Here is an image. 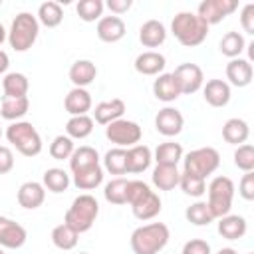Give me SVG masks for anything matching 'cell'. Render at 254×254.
Wrapping results in <instances>:
<instances>
[{"instance_id":"cell-1","label":"cell","mask_w":254,"mask_h":254,"mask_svg":"<svg viewBox=\"0 0 254 254\" xmlns=\"http://www.w3.org/2000/svg\"><path fill=\"white\" fill-rule=\"evenodd\" d=\"M127 202L131 204V210L135 218L139 220H151L161 212V198L155 190L149 189L143 181H129L127 183Z\"/></svg>"},{"instance_id":"cell-2","label":"cell","mask_w":254,"mask_h":254,"mask_svg":"<svg viewBox=\"0 0 254 254\" xmlns=\"http://www.w3.org/2000/svg\"><path fill=\"white\" fill-rule=\"evenodd\" d=\"M171 238L169 226L163 222H149L133 230L131 250L135 254H159Z\"/></svg>"},{"instance_id":"cell-3","label":"cell","mask_w":254,"mask_h":254,"mask_svg":"<svg viewBox=\"0 0 254 254\" xmlns=\"http://www.w3.org/2000/svg\"><path fill=\"white\" fill-rule=\"evenodd\" d=\"M173 36L187 48H194L206 40L208 24L192 12H179L171 22Z\"/></svg>"},{"instance_id":"cell-4","label":"cell","mask_w":254,"mask_h":254,"mask_svg":"<svg viewBox=\"0 0 254 254\" xmlns=\"http://www.w3.org/2000/svg\"><path fill=\"white\" fill-rule=\"evenodd\" d=\"M97 214H99V204H97L95 196H91V194H79V196L73 198L71 206L65 210L64 222L69 228H73L77 234H81V232H87L93 226Z\"/></svg>"},{"instance_id":"cell-5","label":"cell","mask_w":254,"mask_h":254,"mask_svg":"<svg viewBox=\"0 0 254 254\" xmlns=\"http://www.w3.org/2000/svg\"><path fill=\"white\" fill-rule=\"evenodd\" d=\"M6 139L24 157H36L42 153V137L28 121H14L6 129Z\"/></svg>"},{"instance_id":"cell-6","label":"cell","mask_w":254,"mask_h":254,"mask_svg":"<svg viewBox=\"0 0 254 254\" xmlns=\"http://www.w3.org/2000/svg\"><path fill=\"white\" fill-rule=\"evenodd\" d=\"M38 34H40L38 18L32 16L30 12H20L12 20V26H10V32H8L10 48H14L16 52L30 50L34 46V42L38 40Z\"/></svg>"},{"instance_id":"cell-7","label":"cell","mask_w":254,"mask_h":254,"mask_svg":"<svg viewBox=\"0 0 254 254\" xmlns=\"http://www.w3.org/2000/svg\"><path fill=\"white\" fill-rule=\"evenodd\" d=\"M208 192V210L214 218H222L230 214L232 208V196H234V183L228 177H214L206 189Z\"/></svg>"},{"instance_id":"cell-8","label":"cell","mask_w":254,"mask_h":254,"mask_svg":"<svg viewBox=\"0 0 254 254\" xmlns=\"http://www.w3.org/2000/svg\"><path fill=\"white\" fill-rule=\"evenodd\" d=\"M183 163H185V171L183 173H189V175L206 179L208 175H212L218 169L220 155L212 147H200V149H194V151L187 153L185 159H183Z\"/></svg>"},{"instance_id":"cell-9","label":"cell","mask_w":254,"mask_h":254,"mask_svg":"<svg viewBox=\"0 0 254 254\" xmlns=\"http://www.w3.org/2000/svg\"><path fill=\"white\" fill-rule=\"evenodd\" d=\"M105 137L115 143L117 147H133L141 141L143 137V131L139 127V123L135 121H129V119H117V121H111L109 125H105Z\"/></svg>"},{"instance_id":"cell-10","label":"cell","mask_w":254,"mask_h":254,"mask_svg":"<svg viewBox=\"0 0 254 254\" xmlns=\"http://www.w3.org/2000/svg\"><path fill=\"white\" fill-rule=\"evenodd\" d=\"M173 77L181 89V95H190L194 91H198L204 83V75H202V69L196 65V64H181L175 67L173 71Z\"/></svg>"},{"instance_id":"cell-11","label":"cell","mask_w":254,"mask_h":254,"mask_svg":"<svg viewBox=\"0 0 254 254\" xmlns=\"http://www.w3.org/2000/svg\"><path fill=\"white\" fill-rule=\"evenodd\" d=\"M236 8H238V2L236 0H204V2L198 4L196 16L202 18L208 26H212V24L222 22Z\"/></svg>"},{"instance_id":"cell-12","label":"cell","mask_w":254,"mask_h":254,"mask_svg":"<svg viewBox=\"0 0 254 254\" xmlns=\"http://www.w3.org/2000/svg\"><path fill=\"white\" fill-rule=\"evenodd\" d=\"M26 238H28V232L22 224H18L8 216H0V246L16 250L24 246Z\"/></svg>"},{"instance_id":"cell-13","label":"cell","mask_w":254,"mask_h":254,"mask_svg":"<svg viewBox=\"0 0 254 254\" xmlns=\"http://www.w3.org/2000/svg\"><path fill=\"white\" fill-rule=\"evenodd\" d=\"M183 125H185V119H183V113L175 107H163L157 117H155V127L161 135L165 137H175L183 131Z\"/></svg>"},{"instance_id":"cell-14","label":"cell","mask_w":254,"mask_h":254,"mask_svg":"<svg viewBox=\"0 0 254 254\" xmlns=\"http://www.w3.org/2000/svg\"><path fill=\"white\" fill-rule=\"evenodd\" d=\"M44 200H46V189H44L42 183L28 181V183L20 185V189H18V204L22 208L34 210V208L42 206Z\"/></svg>"},{"instance_id":"cell-15","label":"cell","mask_w":254,"mask_h":254,"mask_svg":"<svg viewBox=\"0 0 254 254\" xmlns=\"http://www.w3.org/2000/svg\"><path fill=\"white\" fill-rule=\"evenodd\" d=\"M153 161V153L147 145H133L127 149V159H125V173H143L149 169Z\"/></svg>"},{"instance_id":"cell-16","label":"cell","mask_w":254,"mask_h":254,"mask_svg":"<svg viewBox=\"0 0 254 254\" xmlns=\"http://www.w3.org/2000/svg\"><path fill=\"white\" fill-rule=\"evenodd\" d=\"M252 75H254V69H252V64L248 60H242V58H234L226 64V77L230 79L232 85L236 87H246L250 85L252 81Z\"/></svg>"},{"instance_id":"cell-17","label":"cell","mask_w":254,"mask_h":254,"mask_svg":"<svg viewBox=\"0 0 254 254\" xmlns=\"http://www.w3.org/2000/svg\"><path fill=\"white\" fill-rule=\"evenodd\" d=\"M125 113V101L119 99V97H113L109 101H101L95 105L93 109V119L99 123V125H109L111 121H117L121 119Z\"/></svg>"},{"instance_id":"cell-18","label":"cell","mask_w":254,"mask_h":254,"mask_svg":"<svg viewBox=\"0 0 254 254\" xmlns=\"http://www.w3.org/2000/svg\"><path fill=\"white\" fill-rule=\"evenodd\" d=\"M125 36V22L119 16H103L97 22V38L101 42L113 44Z\"/></svg>"},{"instance_id":"cell-19","label":"cell","mask_w":254,"mask_h":254,"mask_svg":"<svg viewBox=\"0 0 254 254\" xmlns=\"http://www.w3.org/2000/svg\"><path fill=\"white\" fill-rule=\"evenodd\" d=\"M65 111L75 117V115H87V111L91 109V95L85 87H73L64 101Z\"/></svg>"},{"instance_id":"cell-20","label":"cell","mask_w":254,"mask_h":254,"mask_svg":"<svg viewBox=\"0 0 254 254\" xmlns=\"http://www.w3.org/2000/svg\"><path fill=\"white\" fill-rule=\"evenodd\" d=\"M133 65H135V69H137L139 73H143V75H157V73H161V71L165 69L167 60H165L163 54L149 50V52L139 54V56L135 58V64H133Z\"/></svg>"},{"instance_id":"cell-21","label":"cell","mask_w":254,"mask_h":254,"mask_svg":"<svg viewBox=\"0 0 254 254\" xmlns=\"http://www.w3.org/2000/svg\"><path fill=\"white\" fill-rule=\"evenodd\" d=\"M202 93H204V101L208 105H212V107H224L230 101V85L226 81H222V79L206 81Z\"/></svg>"},{"instance_id":"cell-22","label":"cell","mask_w":254,"mask_h":254,"mask_svg":"<svg viewBox=\"0 0 254 254\" xmlns=\"http://www.w3.org/2000/svg\"><path fill=\"white\" fill-rule=\"evenodd\" d=\"M248 230V224H246V218L244 216H238V214H226L218 220V234L226 240H238L246 234Z\"/></svg>"},{"instance_id":"cell-23","label":"cell","mask_w":254,"mask_h":254,"mask_svg":"<svg viewBox=\"0 0 254 254\" xmlns=\"http://www.w3.org/2000/svg\"><path fill=\"white\" fill-rule=\"evenodd\" d=\"M139 40L145 48H159L167 40V30L159 20H147L139 28Z\"/></svg>"},{"instance_id":"cell-24","label":"cell","mask_w":254,"mask_h":254,"mask_svg":"<svg viewBox=\"0 0 254 254\" xmlns=\"http://www.w3.org/2000/svg\"><path fill=\"white\" fill-rule=\"evenodd\" d=\"M97 75V67L93 62L89 60H77L71 64L69 67V81L75 85V87H85L89 85Z\"/></svg>"},{"instance_id":"cell-25","label":"cell","mask_w":254,"mask_h":254,"mask_svg":"<svg viewBox=\"0 0 254 254\" xmlns=\"http://www.w3.org/2000/svg\"><path fill=\"white\" fill-rule=\"evenodd\" d=\"M153 93L159 101L171 103L181 95V89L173 77V73H161L155 81H153Z\"/></svg>"},{"instance_id":"cell-26","label":"cell","mask_w":254,"mask_h":254,"mask_svg":"<svg viewBox=\"0 0 254 254\" xmlns=\"http://www.w3.org/2000/svg\"><path fill=\"white\" fill-rule=\"evenodd\" d=\"M248 135H250V129H248V123L244 119L232 117L222 125V137L230 145H244Z\"/></svg>"},{"instance_id":"cell-27","label":"cell","mask_w":254,"mask_h":254,"mask_svg":"<svg viewBox=\"0 0 254 254\" xmlns=\"http://www.w3.org/2000/svg\"><path fill=\"white\" fill-rule=\"evenodd\" d=\"M179 179H181L179 169L169 165H157L151 175V181L159 190H173L179 185Z\"/></svg>"},{"instance_id":"cell-28","label":"cell","mask_w":254,"mask_h":254,"mask_svg":"<svg viewBox=\"0 0 254 254\" xmlns=\"http://www.w3.org/2000/svg\"><path fill=\"white\" fill-rule=\"evenodd\" d=\"M99 165V155L93 147H77L73 149L71 157H69V169L71 173H77V171H83V169H89V167H95Z\"/></svg>"},{"instance_id":"cell-29","label":"cell","mask_w":254,"mask_h":254,"mask_svg":"<svg viewBox=\"0 0 254 254\" xmlns=\"http://www.w3.org/2000/svg\"><path fill=\"white\" fill-rule=\"evenodd\" d=\"M30 109V101L28 97H6L2 95V107H0V115L8 121H18L20 117H24Z\"/></svg>"},{"instance_id":"cell-30","label":"cell","mask_w":254,"mask_h":254,"mask_svg":"<svg viewBox=\"0 0 254 254\" xmlns=\"http://www.w3.org/2000/svg\"><path fill=\"white\" fill-rule=\"evenodd\" d=\"M181 159H183V145L181 143L167 141V143H161L155 149V161H157V165L177 167Z\"/></svg>"},{"instance_id":"cell-31","label":"cell","mask_w":254,"mask_h":254,"mask_svg":"<svg viewBox=\"0 0 254 254\" xmlns=\"http://www.w3.org/2000/svg\"><path fill=\"white\" fill-rule=\"evenodd\" d=\"M101 183H103V169H101V165H95V167H89V169L73 173V185L79 190H91V189L99 187Z\"/></svg>"},{"instance_id":"cell-32","label":"cell","mask_w":254,"mask_h":254,"mask_svg":"<svg viewBox=\"0 0 254 254\" xmlns=\"http://www.w3.org/2000/svg\"><path fill=\"white\" fill-rule=\"evenodd\" d=\"M28 87H30L28 77L24 73H18V71L6 73L2 79V89H4L6 97H24L28 93Z\"/></svg>"},{"instance_id":"cell-33","label":"cell","mask_w":254,"mask_h":254,"mask_svg":"<svg viewBox=\"0 0 254 254\" xmlns=\"http://www.w3.org/2000/svg\"><path fill=\"white\" fill-rule=\"evenodd\" d=\"M36 18H38V22H42L46 28H56V26H60L62 20H64V10H62V6H60L58 2L48 0V2L40 4Z\"/></svg>"},{"instance_id":"cell-34","label":"cell","mask_w":254,"mask_h":254,"mask_svg":"<svg viewBox=\"0 0 254 254\" xmlns=\"http://www.w3.org/2000/svg\"><path fill=\"white\" fill-rule=\"evenodd\" d=\"M93 131V119L89 115H75L69 117L65 123V133L69 139H85Z\"/></svg>"},{"instance_id":"cell-35","label":"cell","mask_w":254,"mask_h":254,"mask_svg":"<svg viewBox=\"0 0 254 254\" xmlns=\"http://www.w3.org/2000/svg\"><path fill=\"white\" fill-rule=\"evenodd\" d=\"M77 240H79V234L73 228H69L65 222L64 224H58L52 230V242L60 250H71V248H75Z\"/></svg>"},{"instance_id":"cell-36","label":"cell","mask_w":254,"mask_h":254,"mask_svg":"<svg viewBox=\"0 0 254 254\" xmlns=\"http://www.w3.org/2000/svg\"><path fill=\"white\" fill-rule=\"evenodd\" d=\"M218 48H220V52H222L226 58L234 60V58H240V54H242L244 48H246V42H244V36H242V34H238V32H226V34L222 36Z\"/></svg>"},{"instance_id":"cell-37","label":"cell","mask_w":254,"mask_h":254,"mask_svg":"<svg viewBox=\"0 0 254 254\" xmlns=\"http://www.w3.org/2000/svg\"><path fill=\"white\" fill-rule=\"evenodd\" d=\"M44 183V189H48V190H52V192H64V190H67V187H69V175L64 171V169H58V167H54V169H48L46 173H44V179H42Z\"/></svg>"},{"instance_id":"cell-38","label":"cell","mask_w":254,"mask_h":254,"mask_svg":"<svg viewBox=\"0 0 254 254\" xmlns=\"http://www.w3.org/2000/svg\"><path fill=\"white\" fill-rule=\"evenodd\" d=\"M127 179H113L105 185V190H103V196L107 202L111 204H127Z\"/></svg>"},{"instance_id":"cell-39","label":"cell","mask_w":254,"mask_h":254,"mask_svg":"<svg viewBox=\"0 0 254 254\" xmlns=\"http://www.w3.org/2000/svg\"><path fill=\"white\" fill-rule=\"evenodd\" d=\"M185 216H187V220H189L190 224H194V226H208V224L214 220V216H212L210 210H208V204L202 202V200L190 204V206L185 210Z\"/></svg>"},{"instance_id":"cell-40","label":"cell","mask_w":254,"mask_h":254,"mask_svg":"<svg viewBox=\"0 0 254 254\" xmlns=\"http://www.w3.org/2000/svg\"><path fill=\"white\" fill-rule=\"evenodd\" d=\"M125 159H127V149L121 147L109 149L103 157V167L111 175H125Z\"/></svg>"},{"instance_id":"cell-41","label":"cell","mask_w":254,"mask_h":254,"mask_svg":"<svg viewBox=\"0 0 254 254\" xmlns=\"http://www.w3.org/2000/svg\"><path fill=\"white\" fill-rule=\"evenodd\" d=\"M179 187L183 189L185 194L194 196V198H198V196H202V194L206 192V183H204V179L194 177V175H189V173H181Z\"/></svg>"},{"instance_id":"cell-42","label":"cell","mask_w":254,"mask_h":254,"mask_svg":"<svg viewBox=\"0 0 254 254\" xmlns=\"http://www.w3.org/2000/svg\"><path fill=\"white\" fill-rule=\"evenodd\" d=\"M103 6L105 4L101 0H81V2H77L75 10L83 22H95V20H101Z\"/></svg>"},{"instance_id":"cell-43","label":"cell","mask_w":254,"mask_h":254,"mask_svg":"<svg viewBox=\"0 0 254 254\" xmlns=\"http://www.w3.org/2000/svg\"><path fill=\"white\" fill-rule=\"evenodd\" d=\"M73 149H75L73 147V139H69L67 135H58L52 141V145H50V155L56 161H64V159H69L71 157Z\"/></svg>"},{"instance_id":"cell-44","label":"cell","mask_w":254,"mask_h":254,"mask_svg":"<svg viewBox=\"0 0 254 254\" xmlns=\"http://www.w3.org/2000/svg\"><path fill=\"white\" fill-rule=\"evenodd\" d=\"M234 165L244 173L254 171V147L248 143L238 145L234 151Z\"/></svg>"},{"instance_id":"cell-45","label":"cell","mask_w":254,"mask_h":254,"mask_svg":"<svg viewBox=\"0 0 254 254\" xmlns=\"http://www.w3.org/2000/svg\"><path fill=\"white\" fill-rule=\"evenodd\" d=\"M181 254H212L210 252V244L202 238H192L183 246Z\"/></svg>"},{"instance_id":"cell-46","label":"cell","mask_w":254,"mask_h":254,"mask_svg":"<svg viewBox=\"0 0 254 254\" xmlns=\"http://www.w3.org/2000/svg\"><path fill=\"white\" fill-rule=\"evenodd\" d=\"M238 192L244 200H254V173H244V177L240 179L238 185Z\"/></svg>"},{"instance_id":"cell-47","label":"cell","mask_w":254,"mask_h":254,"mask_svg":"<svg viewBox=\"0 0 254 254\" xmlns=\"http://www.w3.org/2000/svg\"><path fill=\"white\" fill-rule=\"evenodd\" d=\"M240 24H242V28H244L246 34H254V4L252 2L242 8Z\"/></svg>"},{"instance_id":"cell-48","label":"cell","mask_w":254,"mask_h":254,"mask_svg":"<svg viewBox=\"0 0 254 254\" xmlns=\"http://www.w3.org/2000/svg\"><path fill=\"white\" fill-rule=\"evenodd\" d=\"M14 169V155L10 151V147L0 145V175H6Z\"/></svg>"},{"instance_id":"cell-49","label":"cell","mask_w":254,"mask_h":254,"mask_svg":"<svg viewBox=\"0 0 254 254\" xmlns=\"http://www.w3.org/2000/svg\"><path fill=\"white\" fill-rule=\"evenodd\" d=\"M131 4H133L131 0H107V8L113 12V16L127 12L131 8Z\"/></svg>"},{"instance_id":"cell-50","label":"cell","mask_w":254,"mask_h":254,"mask_svg":"<svg viewBox=\"0 0 254 254\" xmlns=\"http://www.w3.org/2000/svg\"><path fill=\"white\" fill-rule=\"evenodd\" d=\"M8 65H10V58H8V54L4 50H0V73H6Z\"/></svg>"},{"instance_id":"cell-51","label":"cell","mask_w":254,"mask_h":254,"mask_svg":"<svg viewBox=\"0 0 254 254\" xmlns=\"http://www.w3.org/2000/svg\"><path fill=\"white\" fill-rule=\"evenodd\" d=\"M216 254H238V252H236L234 248H220Z\"/></svg>"},{"instance_id":"cell-52","label":"cell","mask_w":254,"mask_h":254,"mask_svg":"<svg viewBox=\"0 0 254 254\" xmlns=\"http://www.w3.org/2000/svg\"><path fill=\"white\" fill-rule=\"evenodd\" d=\"M6 38H8V32H6V30H4V26L0 24V44H2Z\"/></svg>"},{"instance_id":"cell-53","label":"cell","mask_w":254,"mask_h":254,"mask_svg":"<svg viewBox=\"0 0 254 254\" xmlns=\"http://www.w3.org/2000/svg\"><path fill=\"white\" fill-rule=\"evenodd\" d=\"M0 254H4V250H2V248H0Z\"/></svg>"},{"instance_id":"cell-54","label":"cell","mask_w":254,"mask_h":254,"mask_svg":"<svg viewBox=\"0 0 254 254\" xmlns=\"http://www.w3.org/2000/svg\"><path fill=\"white\" fill-rule=\"evenodd\" d=\"M79 254H87V252H79Z\"/></svg>"},{"instance_id":"cell-55","label":"cell","mask_w":254,"mask_h":254,"mask_svg":"<svg viewBox=\"0 0 254 254\" xmlns=\"http://www.w3.org/2000/svg\"><path fill=\"white\" fill-rule=\"evenodd\" d=\"M0 6H2V0H0Z\"/></svg>"},{"instance_id":"cell-56","label":"cell","mask_w":254,"mask_h":254,"mask_svg":"<svg viewBox=\"0 0 254 254\" xmlns=\"http://www.w3.org/2000/svg\"><path fill=\"white\" fill-rule=\"evenodd\" d=\"M0 137H2V131H0Z\"/></svg>"}]
</instances>
